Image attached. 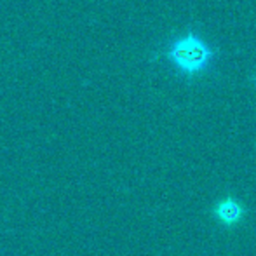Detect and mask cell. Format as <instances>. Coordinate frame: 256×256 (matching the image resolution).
I'll return each mask as SVG.
<instances>
[{"label":"cell","instance_id":"obj_1","mask_svg":"<svg viewBox=\"0 0 256 256\" xmlns=\"http://www.w3.org/2000/svg\"><path fill=\"white\" fill-rule=\"evenodd\" d=\"M169 60L185 75H196L206 70L212 60V49L194 34L171 42L168 51Z\"/></svg>","mask_w":256,"mask_h":256},{"label":"cell","instance_id":"obj_2","mask_svg":"<svg viewBox=\"0 0 256 256\" xmlns=\"http://www.w3.org/2000/svg\"><path fill=\"white\" fill-rule=\"evenodd\" d=\"M214 216L225 226H234L242 220L244 208L234 199H223L214 206Z\"/></svg>","mask_w":256,"mask_h":256}]
</instances>
